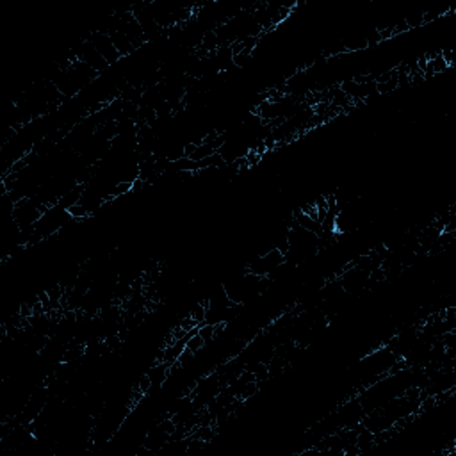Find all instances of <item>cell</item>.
<instances>
[{"label":"cell","mask_w":456,"mask_h":456,"mask_svg":"<svg viewBox=\"0 0 456 456\" xmlns=\"http://www.w3.org/2000/svg\"><path fill=\"white\" fill-rule=\"evenodd\" d=\"M73 56H77V59L84 65H88L89 68H93L95 72L100 73L104 70L109 68V63L100 56L97 49H95V45L91 43L89 40L82 41V43L77 45V50L73 52Z\"/></svg>","instance_id":"cell-1"},{"label":"cell","mask_w":456,"mask_h":456,"mask_svg":"<svg viewBox=\"0 0 456 456\" xmlns=\"http://www.w3.org/2000/svg\"><path fill=\"white\" fill-rule=\"evenodd\" d=\"M88 40L95 45V49H97L98 52H100V56L109 63V66L116 65L118 61L123 57L120 52H118V49L114 47L111 38L105 33H102V31H95V33H91V36H89Z\"/></svg>","instance_id":"cell-2"},{"label":"cell","mask_w":456,"mask_h":456,"mask_svg":"<svg viewBox=\"0 0 456 456\" xmlns=\"http://www.w3.org/2000/svg\"><path fill=\"white\" fill-rule=\"evenodd\" d=\"M205 346H207L205 340H203L202 337H200L198 328H196V331H194L193 336H191L189 339H187L186 347H187V349H189V352H193V353H196V355H198V353L202 352V349H203V347H205Z\"/></svg>","instance_id":"cell-3"}]
</instances>
